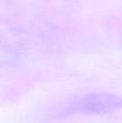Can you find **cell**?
<instances>
[{
    "label": "cell",
    "mask_w": 122,
    "mask_h": 123,
    "mask_svg": "<svg viewBox=\"0 0 122 123\" xmlns=\"http://www.w3.org/2000/svg\"><path fill=\"white\" fill-rule=\"evenodd\" d=\"M118 106L119 99L117 96L107 93H91L64 102L52 112V117L64 118L73 115H102L115 110Z\"/></svg>",
    "instance_id": "obj_1"
}]
</instances>
